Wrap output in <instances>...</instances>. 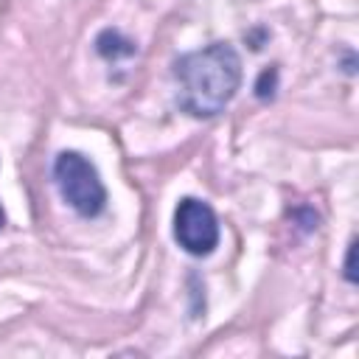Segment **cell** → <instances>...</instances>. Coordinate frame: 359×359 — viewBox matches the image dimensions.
I'll return each mask as SVG.
<instances>
[{
	"mask_svg": "<svg viewBox=\"0 0 359 359\" xmlns=\"http://www.w3.org/2000/svg\"><path fill=\"white\" fill-rule=\"evenodd\" d=\"M95 48H98V53L101 56H129V53H135V42H129V39H123L118 31H104L98 39H95Z\"/></svg>",
	"mask_w": 359,
	"mask_h": 359,
	"instance_id": "277c9868",
	"label": "cell"
},
{
	"mask_svg": "<svg viewBox=\"0 0 359 359\" xmlns=\"http://www.w3.org/2000/svg\"><path fill=\"white\" fill-rule=\"evenodd\" d=\"M174 238L185 252L196 258L210 255L219 244V219L213 208L194 196L180 199L174 210Z\"/></svg>",
	"mask_w": 359,
	"mask_h": 359,
	"instance_id": "3957f363",
	"label": "cell"
},
{
	"mask_svg": "<svg viewBox=\"0 0 359 359\" xmlns=\"http://www.w3.org/2000/svg\"><path fill=\"white\" fill-rule=\"evenodd\" d=\"M6 227V213H3V205H0V230Z\"/></svg>",
	"mask_w": 359,
	"mask_h": 359,
	"instance_id": "8992f818",
	"label": "cell"
},
{
	"mask_svg": "<svg viewBox=\"0 0 359 359\" xmlns=\"http://www.w3.org/2000/svg\"><path fill=\"white\" fill-rule=\"evenodd\" d=\"M53 182L62 199L84 219L98 216L107 208V188L98 168L79 151H59L53 160Z\"/></svg>",
	"mask_w": 359,
	"mask_h": 359,
	"instance_id": "7a4b0ae2",
	"label": "cell"
},
{
	"mask_svg": "<svg viewBox=\"0 0 359 359\" xmlns=\"http://www.w3.org/2000/svg\"><path fill=\"white\" fill-rule=\"evenodd\" d=\"M177 104L191 118L219 115L241 84V59L233 45L213 42L174 62Z\"/></svg>",
	"mask_w": 359,
	"mask_h": 359,
	"instance_id": "6da1fadb",
	"label": "cell"
},
{
	"mask_svg": "<svg viewBox=\"0 0 359 359\" xmlns=\"http://www.w3.org/2000/svg\"><path fill=\"white\" fill-rule=\"evenodd\" d=\"M353 255H356V241L348 244V255H345V278L351 283H356V272H353Z\"/></svg>",
	"mask_w": 359,
	"mask_h": 359,
	"instance_id": "5b68a950",
	"label": "cell"
}]
</instances>
